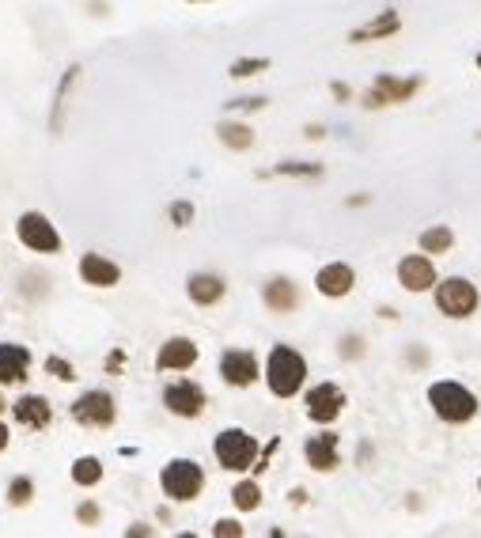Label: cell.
Here are the masks:
<instances>
[{"instance_id":"cell-1","label":"cell","mask_w":481,"mask_h":538,"mask_svg":"<svg viewBox=\"0 0 481 538\" xmlns=\"http://www.w3.org/2000/svg\"><path fill=\"white\" fill-rule=\"evenodd\" d=\"M265 387L273 399H296L307 384V360L304 352H296L292 345H273L265 357Z\"/></svg>"},{"instance_id":"cell-2","label":"cell","mask_w":481,"mask_h":538,"mask_svg":"<svg viewBox=\"0 0 481 538\" xmlns=\"http://www.w3.org/2000/svg\"><path fill=\"white\" fill-rule=\"evenodd\" d=\"M429 406L444 424H470L481 409L477 394L470 387H462L459 379H436L429 387Z\"/></svg>"},{"instance_id":"cell-3","label":"cell","mask_w":481,"mask_h":538,"mask_svg":"<svg viewBox=\"0 0 481 538\" xmlns=\"http://www.w3.org/2000/svg\"><path fill=\"white\" fill-rule=\"evenodd\" d=\"M432 300H436V311H440L444 319H470L477 315V307H481V292L470 277H444V281H436V289H432Z\"/></svg>"},{"instance_id":"cell-4","label":"cell","mask_w":481,"mask_h":538,"mask_svg":"<svg viewBox=\"0 0 481 538\" xmlns=\"http://www.w3.org/2000/svg\"><path fill=\"white\" fill-rule=\"evenodd\" d=\"M212 455H217V463L224 471L243 474V471L258 466V440H254L247 429H224L217 440H212Z\"/></svg>"},{"instance_id":"cell-5","label":"cell","mask_w":481,"mask_h":538,"mask_svg":"<svg viewBox=\"0 0 481 538\" xmlns=\"http://www.w3.org/2000/svg\"><path fill=\"white\" fill-rule=\"evenodd\" d=\"M160 486H163V493L175 504H186V501L201 497L205 471H201V463H197V459H171L163 466V474H160Z\"/></svg>"},{"instance_id":"cell-6","label":"cell","mask_w":481,"mask_h":538,"mask_svg":"<svg viewBox=\"0 0 481 538\" xmlns=\"http://www.w3.org/2000/svg\"><path fill=\"white\" fill-rule=\"evenodd\" d=\"M421 76H390V73H379L372 80V88L360 95V107L364 110H383V107H398L409 103L417 91H421Z\"/></svg>"},{"instance_id":"cell-7","label":"cell","mask_w":481,"mask_h":538,"mask_svg":"<svg viewBox=\"0 0 481 538\" xmlns=\"http://www.w3.org/2000/svg\"><path fill=\"white\" fill-rule=\"evenodd\" d=\"M16 239L31 254H58L61 250V235L50 224L46 212H23L16 220Z\"/></svg>"},{"instance_id":"cell-8","label":"cell","mask_w":481,"mask_h":538,"mask_svg":"<svg viewBox=\"0 0 481 538\" xmlns=\"http://www.w3.org/2000/svg\"><path fill=\"white\" fill-rule=\"evenodd\" d=\"M118 417V406H114V394L110 391H83L80 399L73 402V421L83 424V429H110Z\"/></svg>"},{"instance_id":"cell-9","label":"cell","mask_w":481,"mask_h":538,"mask_svg":"<svg viewBox=\"0 0 481 538\" xmlns=\"http://www.w3.org/2000/svg\"><path fill=\"white\" fill-rule=\"evenodd\" d=\"M398 285L406 289V292H414V296H421V292H432L436 289V281H440V273H436V262H432V254H406V258L398 262Z\"/></svg>"},{"instance_id":"cell-10","label":"cell","mask_w":481,"mask_h":538,"mask_svg":"<svg viewBox=\"0 0 481 538\" xmlns=\"http://www.w3.org/2000/svg\"><path fill=\"white\" fill-rule=\"evenodd\" d=\"M304 459H307L311 471H319V474L337 471V466H342V436L330 432V424H322L319 436H307Z\"/></svg>"},{"instance_id":"cell-11","label":"cell","mask_w":481,"mask_h":538,"mask_svg":"<svg viewBox=\"0 0 481 538\" xmlns=\"http://www.w3.org/2000/svg\"><path fill=\"white\" fill-rule=\"evenodd\" d=\"M163 406L171 409L175 417L193 421V417L205 414L209 399H205V387L201 384H193V379H178V384H171V387L163 391Z\"/></svg>"},{"instance_id":"cell-12","label":"cell","mask_w":481,"mask_h":538,"mask_svg":"<svg viewBox=\"0 0 481 538\" xmlns=\"http://www.w3.org/2000/svg\"><path fill=\"white\" fill-rule=\"evenodd\" d=\"M345 391L337 384H315L307 391V417L315 424H334L345 414Z\"/></svg>"},{"instance_id":"cell-13","label":"cell","mask_w":481,"mask_h":538,"mask_svg":"<svg viewBox=\"0 0 481 538\" xmlns=\"http://www.w3.org/2000/svg\"><path fill=\"white\" fill-rule=\"evenodd\" d=\"M220 376H224V384H228V387L247 391V387L258 384L262 368H258V357H254L250 349H228L220 357Z\"/></svg>"},{"instance_id":"cell-14","label":"cell","mask_w":481,"mask_h":538,"mask_svg":"<svg viewBox=\"0 0 481 538\" xmlns=\"http://www.w3.org/2000/svg\"><path fill=\"white\" fill-rule=\"evenodd\" d=\"M197 357H201V349L193 337H167L155 352V372H190Z\"/></svg>"},{"instance_id":"cell-15","label":"cell","mask_w":481,"mask_h":538,"mask_svg":"<svg viewBox=\"0 0 481 538\" xmlns=\"http://www.w3.org/2000/svg\"><path fill=\"white\" fill-rule=\"evenodd\" d=\"M315 289H319V296H327V300H345V296L357 289V269L349 262H327L315 273Z\"/></svg>"},{"instance_id":"cell-16","label":"cell","mask_w":481,"mask_h":538,"mask_svg":"<svg viewBox=\"0 0 481 538\" xmlns=\"http://www.w3.org/2000/svg\"><path fill=\"white\" fill-rule=\"evenodd\" d=\"M398 31H402V16H398L394 8H383L379 16H372L367 23L352 27L349 42H352V46H364V42H387V38H394Z\"/></svg>"},{"instance_id":"cell-17","label":"cell","mask_w":481,"mask_h":538,"mask_svg":"<svg viewBox=\"0 0 481 538\" xmlns=\"http://www.w3.org/2000/svg\"><path fill=\"white\" fill-rule=\"evenodd\" d=\"M80 281H83V285H91V289H114L122 281V265L103 258V254L88 250L80 258Z\"/></svg>"},{"instance_id":"cell-18","label":"cell","mask_w":481,"mask_h":538,"mask_svg":"<svg viewBox=\"0 0 481 538\" xmlns=\"http://www.w3.org/2000/svg\"><path fill=\"white\" fill-rule=\"evenodd\" d=\"M27 372H31V349L16 345V342H4V345H0V387L23 384Z\"/></svg>"},{"instance_id":"cell-19","label":"cell","mask_w":481,"mask_h":538,"mask_svg":"<svg viewBox=\"0 0 481 538\" xmlns=\"http://www.w3.org/2000/svg\"><path fill=\"white\" fill-rule=\"evenodd\" d=\"M12 414H16V421L23 424V429H50V421H53V406L46 394H23V399H16V406H12Z\"/></svg>"},{"instance_id":"cell-20","label":"cell","mask_w":481,"mask_h":538,"mask_svg":"<svg viewBox=\"0 0 481 538\" xmlns=\"http://www.w3.org/2000/svg\"><path fill=\"white\" fill-rule=\"evenodd\" d=\"M262 300H265V307H270L273 315H292V311L300 307V289H296L288 277H273V281H265Z\"/></svg>"},{"instance_id":"cell-21","label":"cell","mask_w":481,"mask_h":538,"mask_svg":"<svg viewBox=\"0 0 481 538\" xmlns=\"http://www.w3.org/2000/svg\"><path fill=\"white\" fill-rule=\"evenodd\" d=\"M224 292H228V285H224L220 273H193L186 281V296L197 304V307H212L224 300Z\"/></svg>"},{"instance_id":"cell-22","label":"cell","mask_w":481,"mask_h":538,"mask_svg":"<svg viewBox=\"0 0 481 538\" xmlns=\"http://www.w3.org/2000/svg\"><path fill=\"white\" fill-rule=\"evenodd\" d=\"M421 250L432 254V258H440V254H451V247H455V232L447 228V224H432V228L421 232Z\"/></svg>"},{"instance_id":"cell-23","label":"cell","mask_w":481,"mask_h":538,"mask_svg":"<svg viewBox=\"0 0 481 538\" xmlns=\"http://www.w3.org/2000/svg\"><path fill=\"white\" fill-rule=\"evenodd\" d=\"M217 137H220V145L232 148V152H247L254 145V130H250L247 122H220Z\"/></svg>"},{"instance_id":"cell-24","label":"cell","mask_w":481,"mask_h":538,"mask_svg":"<svg viewBox=\"0 0 481 538\" xmlns=\"http://www.w3.org/2000/svg\"><path fill=\"white\" fill-rule=\"evenodd\" d=\"M73 481H76L80 489L99 486V481H103V463H99L95 455H80V459L73 463Z\"/></svg>"},{"instance_id":"cell-25","label":"cell","mask_w":481,"mask_h":538,"mask_svg":"<svg viewBox=\"0 0 481 538\" xmlns=\"http://www.w3.org/2000/svg\"><path fill=\"white\" fill-rule=\"evenodd\" d=\"M232 504L239 508V512H254V508H262V486L258 481H239V486L232 489Z\"/></svg>"},{"instance_id":"cell-26","label":"cell","mask_w":481,"mask_h":538,"mask_svg":"<svg viewBox=\"0 0 481 538\" xmlns=\"http://www.w3.org/2000/svg\"><path fill=\"white\" fill-rule=\"evenodd\" d=\"M273 61L270 58H239V61H232V68L228 73L235 76V80H247V76H258V73H265Z\"/></svg>"},{"instance_id":"cell-27","label":"cell","mask_w":481,"mask_h":538,"mask_svg":"<svg viewBox=\"0 0 481 538\" xmlns=\"http://www.w3.org/2000/svg\"><path fill=\"white\" fill-rule=\"evenodd\" d=\"M273 175H292V178H319L322 175V163H277Z\"/></svg>"},{"instance_id":"cell-28","label":"cell","mask_w":481,"mask_h":538,"mask_svg":"<svg viewBox=\"0 0 481 538\" xmlns=\"http://www.w3.org/2000/svg\"><path fill=\"white\" fill-rule=\"evenodd\" d=\"M31 497H35V486H31V478H16V481H12V486H8V501L16 504V508H23V504L31 501Z\"/></svg>"},{"instance_id":"cell-29","label":"cell","mask_w":481,"mask_h":538,"mask_svg":"<svg viewBox=\"0 0 481 538\" xmlns=\"http://www.w3.org/2000/svg\"><path fill=\"white\" fill-rule=\"evenodd\" d=\"M46 372H50L53 379H61V384H73V379H76V368L68 364V360H61V357H50V360H46Z\"/></svg>"},{"instance_id":"cell-30","label":"cell","mask_w":481,"mask_h":538,"mask_svg":"<svg viewBox=\"0 0 481 538\" xmlns=\"http://www.w3.org/2000/svg\"><path fill=\"white\" fill-rule=\"evenodd\" d=\"M337 352H342V360H360L364 357V337L360 334H345L342 337V349H337Z\"/></svg>"},{"instance_id":"cell-31","label":"cell","mask_w":481,"mask_h":538,"mask_svg":"<svg viewBox=\"0 0 481 538\" xmlns=\"http://www.w3.org/2000/svg\"><path fill=\"white\" fill-rule=\"evenodd\" d=\"M190 220H193V205L190 202H175L171 205V224H175V228H190Z\"/></svg>"},{"instance_id":"cell-32","label":"cell","mask_w":481,"mask_h":538,"mask_svg":"<svg viewBox=\"0 0 481 538\" xmlns=\"http://www.w3.org/2000/svg\"><path fill=\"white\" fill-rule=\"evenodd\" d=\"M212 534H224V538H239V534H243V523H239V519H217V527H212Z\"/></svg>"},{"instance_id":"cell-33","label":"cell","mask_w":481,"mask_h":538,"mask_svg":"<svg viewBox=\"0 0 481 538\" xmlns=\"http://www.w3.org/2000/svg\"><path fill=\"white\" fill-rule=\"evenodd\" d=\"M76 519H80V523H99V519H103V512H99V504L83 501V504L76 508Z\"/></svg>"},{"instance_id":"cell-34","label":"cell","mask_w":481,"mask_h":538,"mask_svg":"<svg viewBox=\"0 0 481 538\" xmlns=\"http://www.w3.org/2000/svg\"><path fill=\"white\" fill-rule=\"evenodd\" d=\"M232 110H262L265 107V99L258 95V99H235V103H228Z\"/></svg>"},{"instance_id":"cell-35","label":"cell","mask_w":481,"mask_h":538,"mask_svg":"<svg viewBox=\"0 0 481 538\" xmlns=\"http://www.w3.org/2000/svg\"><path fill=\"white\" fill-rule=\"evenodd\" d=\"M330 91H334V99H342V103H349V99H352V88H349V83H342V80H334Z\"/></svg>"},{"instance_id":"cell-36","label":"cell","mask_w":481,"mask_h":538,"mask_svg":"<svg viewBox=\"0 0 481 538\" xmlns=\"http://www.w3.org/2000/svg\"><path fill=\"white\" fill-rule=\"evenodd\" d=\"M409 364H414V368H424V364H429V352H424L421 345L417 349H409V357H406Z\"/></svg>"},{"instance_id":"cell-37","label":"cell","mask_w":481,"mask_h":538,"mask_svg":"<svg viewBox=\"0 0 481 538\" xmlns=\"http://www.w3.org/2000/svg\"><path fill=\"white\" fill-rule=\"evenodd\" d=\"M307 137L311 140H322V137H327V130H322V125H307Z\"/></svg>"},{"instance_id":"cell-38","label":"cell","mask_w":481,"mask_h":538,"mask_svg":"<svg viewBox=\"0 0 481 538\" xmlns=\"http://www.w3.org/2000/svg\"><path fill=\"white\" fill-rule=\"evenodd\" d=\"M8 440H12V432H8V424H4V421H0V451H4V447H8Z\"/></svg>"},{"instance_id":"cell-39","label":"cell","mask_w":481,"mask_h":538,"mask_svg":"<svg viewBox=\"0 0 481 538\" xmlns=\"http://www.w3.org/2000/svg\"><path fill=\"white\" fill-rule=\"evenodd\" d=\"M4 406H8V402H4V399H0V414H4Z\"/></svg>"},{"instance_id":"cell-40","label":"cell","mask_w":481,"mask_h":538,"mask_svg":"<svg viewBox=\"0 0 481 538\" xmlns=\"http://www.w3.org/2000/svg\"><path fill=\"white\" fill-rule=\"evenodd\" d=\"M477 68H481V53H477Z\"/></svg>"},{"instance_id":"cell-41","label":"cell","mask_w":481,"mask_h":538,"mask_svg":"<svg viewBox=\"0 0 481 538\" xmlns=\"http://www.w3.org/2000/svg\"><path fill=\"white\" fill-rule=\"evenodd\" d=\"M477 489H481V478H477Z\"/></svg>"}]
</instances>
